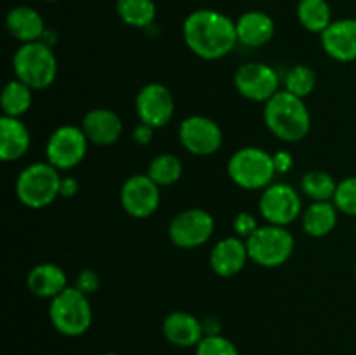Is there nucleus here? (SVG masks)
<instances>
[{
    "instance_id": "f257e3e1",
    "label": "nucleus",
    "mask_w": 356,
    "mask_h": 355,
    "mask_svg": "<svg viewBox=\"0 0 356 355\" xmlns=\"http://www.w3.org/2000/svg\"><path fill=\"white\" fill-rule=\"evenodd\" d=\"M183 37L191 52L202 59L225 58L238 42L236 23L214 9H198L188 14Z\"/></svg>"
},
{
    "instance_id": "f03ea898",
    "label": "nucleus",
    "mask_w": 356,
    "mask_h": 355,
    "mask_svg": "<svg viewBox=\"0 0 356 355\" xmlns=\"http://www.w3.org/2000/svg\"><path fill=\"white\" fill-rule=\"evenodd\" d=\"M264 122L278 139L287 143L301 141L308 136L312 117L302 97L289 90H278L264 106Z\"/></svg>"
},
{
    "instance_id": "7ed1b4c3",
    "label": "nucleus",
    "mask_w": 356,
    "mask_h": 355,
    "mask_svg": "<svg viewBox=\"0 0 356 355\" xmlns=\"http://www.w3.org/2000/svg\"><path fill=\"white\" fill-rule=\"evenodd\" d=\"M14 73L17 80L31 89H45L58 75V59L44 42H28L16 51L13 59Z\"/></svg>"
},
{
    "instance_id": "20e7f679",
    "label": "nucleus",
    "mask_w": 356,
    "mask_h": 355,
    "mask_svg": "<svg viewBox=\"0 0 356 355\" xmlns=\"http://www.w3.org/2000/svg\"><path fill=\"white\" fill-rule=\"evenodd\" d=\"M49 317L58 333L75 338L89 331L92 324V308L87 294L76 287H66L52 298Z\"/></svg>"
},
{
    "instance_id": "39448f33",
    "label": "nucleus",
    "mask_w": 356,
    "mask_h": 355,
    "mask_svg": "<svg viewBox=\"0 0 356 355\" xmlns=\"http://www.w3.org/2000/svg\"><path fill=\"white\" fill-rule=\"evenodd\" d=\"M61 188L58 169L49 162H35L24 167L16 181V194L21 204L31 209H42L56 200Z\"/></svg>"
},
{
    "instance_id": "423d86ee",
    "label": "nucleus",
    "mask_w": 356,
    "mask_h": 355,
    "mask_svg": "<svg viewBox=\"0 0 356 355\" xmlns=\"http://www.w3.org/2000/svg\"><path fill=\"white\" fill-rule=\"evenodd\" d=\"M228 174L238 187L245 190L268 188L277 174L273 155L256 146H247L233 153L228 162Z\"/></svg>"
},
{
    "instance_id": "0eeeda50",
    "label": "nucleus",
    "mask_w": 356,
    "mask_h": 355,
    "mask_svg": "<svg viewBox=\"0 0 356 355\" xmlns=\"http://www.w3.org/2000/svg\"><path fill=\"white\" fill-rule=\"evenodd\" d=\"M245 244L250 260L266 268L280 267L294 253V237L285 226H257V230L247 237Z\"/></svg>"
},
{
    "instance_id": "6e6552de",
    "label": "nucleus",
    "mask_w": 356,
    "mask_h": 355,
    "mask_svg": "<svg viewBox=\"0 0 356 355\" xmlns=\"http://www.w3.org/2000/svg\"><path fill=\"white\" fill-rule=\"evenodd\" d=\"M87 136L75 125H61L49 136L45 155L56 169H72L79 166L87 153Z\"/></svg>"
},
{
    "instance_id": "1a4fd4ad",
    "label": "nucleus",
    "mask_w": 356,
    "mask_h": 355,
    "mask_svg": "<svg viewBox=\"0 0 356 355\" xmlns=\"http://www.w3.org/2000/svg\"><path fill=\"white\" fill-rule=\"evenodd\" d=\"M212 233H214V218L204 209H186L174 216L169 225L170 240L183 249L204 246Z\"/></svg>"
},
{
    "instance_id": "9d476101",
    "label": "nucleus",
    "mask_w": 356,
    "mask_h": 355,
    "mask_svg": "<svg viewBox=\"0 0 356 355\" xmlns=\"http://www.w3.org/2000/svg\"><path fill=\"white\" fill-rule=\"evenodd\" d=\"M179 141L195 155H212L222 145V131L212 118L193 115L181 122Z\"/></svg>"
},
{
    "instance_id": "9b49d317",
    "label": "nucleus",
    "mask_w": 356,
    "mask_h": 355,
    "mask_svg": "<svg viewBox=\"0 0 356 355\" xmlns=\"http://www.w3.org/2000/svg\"><path fill=\"white\" fill-rule=\"evenodd\" d=\"M259 211L270 225L287 226L301 212V198L289 184H271L261 195Z\"/></svg>"
},
{
    "instance_id": "f8f14e48",
    "label": "nucleus",
    "mask_w": 356,
    "mask_h": 355,
    "mask_svg": "<svg viewBox=\"0 0 356 355\" xmlns=\"http://www.w3.org/2000/svg\"><path fill=\"white\" fill-rule=\"evenodd\" d=\"M277 72L264 63H245L235 73V87L250 101H270L278 93Z\"/></svg>"
},
{
    "instance_id": "ddd939ff",
    "label": "nucleus",
    "mask_w": 356,
    "mask_h": 355,
    "mask_svg": "<svg viewBox=\"0 0 356 355\" xmlns=\"http://www.w3.org/2000/svg\"><path fill=\"white\" fill-rule=\"evenodd\" d=\"M120 202L132 218H148L160 205L159 184L148 174L131 176L122 187Z\"/></svg>"
},
{
    "instance_id": "4468645a",
    "label": "nucleus",
    "mask_w": 356,
    "mask_h": 355,
    "mask_svg": "<svg viewBox=\"0 0 356 355\" xmlns=\"http://www.w3.org/2000/svg\"><path fill=\"white\" fill-rule=\"evenodd\" d=\"M136 111L141 124L153 129L163 127L174 115V100L162 84H148L136 97Z\"/></svg>"
},
{
    "instance_id": "2eb2a0df",
    "label": "nucleus",
    "mask_w": 356,
    "mask_h": 355,
    "mask_svg": "<svg viewBox=\"0 0 356 355\" xmlns=\"http://www.w3.org/2000/svg\"><path fill=\"white\" fill-rule=\"evenodd\" d=\"M322 47L332 59L350 63L356 59V17L336 19L322 33Z\"/></svg>"
},
{
    "instance_id": "dca6fc26",
    "label": "nucleus",
    "mask_w": 356,
    "mask_h": 355,
    "mask_svg": "<svg viewBox=\"0 0 356 355\" xmlns=\"http://www.w3.org/2000/svg\"><path fill=\"white\" fill-rule=\"evenodd\" d=\"M82 129L87 139L94 145L108 146L117 143L122 136V120L115 111L106 108H94L83 117Z\"/></svg>"
},
{
    "instance_id": "f3484780",
    "label": "nucleus",
    "mask_w": 356,
    "mask_h": 355,
    "mask_svg": "<svg viewBox=\"0 0 356 355\" xmlns=\"http://www.w3.org/2000/svg\"><path fill=\"white\" fill-rule=\"evenodd\" d=\"M249 260L247 244L236 237L219 240L211 253V267L219 277H233L245 267Z\"/></svg>"
},
{
    "instance_id": "a211bd4d",
    "label": "nucleus",
    "mask_w": 356,
    "mask_h": 355,
    "mask_svg": "<svg viewBox=\"0 0 356 355\" xmlns=\"http://www.w3.org/2000/svg\"><path fill=\"white\" fill-rule=\"evenodd\" d=\"M163 336L176 347H197L205 336L204 324L186 312H172L162 324Z\"/></svg>"
},
{
    "instance_id": "6ab92c4d",
    "label": "nucleus",
    "mask_w": 356,
    "mask_h": 355,
    "mask_svg": "<svg viewBox=\"0 0 356 355\" xmlns=\"http://www.w3.org/2000/svg\"><path fill=\"white\" fill-rule=\"evenodd\" d=\"M236 35L247 47H261L273 38L275 21L266 13L249 10L236 19Z\"/></svg>"
},
{
    "instance_id": "aec40b11",
    "label": "nucleus",
    "mask_w": 356,
    "mask_h": 355,
    "mask_svg": "<svg viewBox=\"0 0 356 355\" xmlns=\"http://www.w3.org/2000/svg\"><path fill=\"white\" fill-rule=\"evenodd\" d=\"M6 26L7 31L23 44L37 42L45 31L44 17L38 14V10L28 6H17L10 9L7 14Z\"/></svg>"
},
{
    "instance_id": "412c9836",
    "label": "nucleus",
    "mask_w": 356,
    "mask_h": 355,
    "mask_svg": "<svg viewBox=\"0 0 356 355\" xmlns=\"http://www.w3.org/2000/svg\"><path fill=\"white\" fill-rule=\"evenodd\" d=\"M30 131L16 117L0 118V157L2 160H17L30 148Z\"/></svg>"
},
{
    "instance_id": "4be33fe9",
    "label": "nucleus",
    "mask_w": 356,
    "mask_h": 355,
    "mask_svg": "<svg viewBox=\"0 0 356 355\" xmlns=\"http://www.w3.org/2000/svg\"><path fill=\"white\" fill-rule=\"evenodd\" d=\"M28 289L38 298H54L59 292L65 291L68 285V278L63 268L52 263L37 265L33 270L28 274Z\"/></svg>"
},
{
    "instance_id": "5701e85b",
    "label": "nucleus",
    "mask_w": 356,
    "mask_h": 355,
    "mask_svg": "<svg viewBox=\"0 0 356 355\" xmlns=\"http://www.w3.org/2000/svg\"><path fill=\"white\" fill-rule=\"evenodd\" d=\"M337 207L330 202H313L302 214V228L309 237H325L336 228Z\"/></svg>"
},
{
    "instance_id": "b1692460",
    "label": "nucleus",
    "mask_w": 356,
    "mask_h": 355,
    "mask_svg": "<svg viewBox=\"0 0 356 355\" xmlns=\"http://www.w3.org/2000/svg\"><path fill=\"white\" fill-rule=\"evenodd\" d=\"M298 19L312 33H320L332 23V9L327 0H299Z\"/></svg>"
},
{
    "instance_id": "393cba45",
    "label": "nucleus",
    "mask_w": 356,
    "mask_h": 355,
    "mask_svg": "<svg viewBox=\"0 0 356 355\" xmlns=\"http://www.w3.org/2000/svg\"><path fill=\"white\" fill-rule=\"evenodd\" d=\"M117 13L129 26L146 28L155 21L156 6L153 0H117Z\"/></svg>"
},
{
    "instance_id": "a878e982",
    "label": "nucleus",
    "mask_w": 356,
    "mask_h": 355,
    "mask_svg": "<svg viewBox=\"0 0 356 355\" xmlns=\"http://www.w3.org/2000/svg\"><path fill=\"white\" fill-rule=\"evenodd\" d=\"M0 103H2L3 115L19 118L31 106V87L21 80H10L3 87Z\"/></svg>"
},
{
    "instance_id": "bb28decb",
    "label": "nucleus",
    "mask_w": 356,
    "mask_h": 355,
    "mask_svg": "<svg viewBox=\"0 0 356 355\" xmlns=\"http://www.w3.org/2000/svg\"><path fill=\"white\" fill-rule=\"evenodd\" d=\"M181 174H183V166L181 160L176 155L170 153H162V155L155 157L149 162L148 176L155 181L159 187H169L179 181Z\"/></svg>"
},
{
    "instance_id": "cd10ccee",
    "label": "nucleus",
    "mask_w": 356,
    "mask_h": 355,
    "mask_svg": "<svg viewBox=\"0 0 356 355\" xmlns=\"http://www.w3.org/2000/svg\"><path fill=\"white\" fill-rule=\"evenodd\" d=\"M301 188L315 202H329L330 198H334L337 183L325 171H309L302 176Z\"/></svg>"
},
{
    "instance_id": "c85d7f7f",
    "label": "nucleus",
    "mask_w": 356,
    "mask_h": 355,
    "mask_svg": "<svg viewBox=\"0 0 356 355\" xmlns=\"http://www.w3.org/2000/svg\"><path fill=\"white\" fill-rule=\"evenodd\" d=\"M316 86V75L309 66L298 65L296 68H292L287 73V79H285V87H287L289 93H292L294 96L302 97L313 93Z\"/></svg>"
},
{
    "instance_id": "c756f323",
    "label": "nucleus",
    "mask_w": 356,
    "mask_h": 355,
    "mask_svg": "<svg viewBox=\"0 0 356 355\" xmlns=\"http://www.w3.org/2000/svg\"><path fill=\"white\" fill-rule=\"evenodd\" d=\"M195 355H240L232 340L221 334H205L197 345Z\"/></svg>"
},
{
    "instance_id": "7c9ffc66",
    "label": "nucleus",
    "mask_w": 356,
    "mask_h": 355,
    "mask_svg": "<svg viewBox=\"0 0 356 355\" xmlns=\"http://www.w3.org/2000/svg\"><path fill=\"white\" fill-rule=\"evenodd\" d=\"M334 205L344 214L356 216V176L346 178L337 183L334 194Z\"/></svg>"
},
{
    "instance_id": "2f4dec72",
    "label": "nucleus",
    "mask_w": 356,
    "mask_h": 355,
    "mask_svg": "<svg viewBox=\"0 0 356 355\" xmlns=\"http://www.w3.org/2000/svg\"><path fill=\"white\" fill-rule=\"evenodd\" d=\"M75 287L82 291L83 294H90V292L97 291V287H99V277H97L96 271L82 270L76 275Z\"/></svg>"
},
{
    "instance_id": "473e14b6",
    "label": "nucleus",
    "mask_w": 356,
    "mask_h": 355,
    "mask_svg": "<svg viewBox=\"0 0 356 355\" xmlns=\"http://www.w3.org/2000/svg\"><path fill=\"white\" fill-rule=\"evenodd\" d=\"M233 226H235V230L240 235L245 237H249L254 230H257L256 219H254V216H250L249 212H240L235 218V221H233Z\"/></svg>"
},
{
    "instance_id": "72a5a7b5",
    "label": "nucleus",
    "mask_w": 356,
    "mask_h": 355,
    "mask_svg": "<svg viewBox=\"0 0 356 355\" xmlns=\"http://www.w3.org/2000/svg\"><path fill=\"white\" fill-rule=\"evenodd\" d=\"M152 136L153 127H149V125L141 124L139 127L134 129V141L139 143V145H148L152 141Z\"/></svg>"
},
{
    "instance_id": "f704fd0d",
    "label": "nucleus",
    "mask_w": 356,
    "mask_h": 355,
    "mask_svg": "<svg viewBox=\"0 0 356 355\" xmlns=\"http://www.w3.org/2000/svg\"><path fill=\"white\" fill-rule=\"evenodd\" d=\"M273 159L275 166H277V173H287L292 167V162H294V160H292V155L287 152H280L278 155H275Z\"/></svg>"
},
{
    "instance_id": "c9c22d12",
    "label": "nucleus",
    "mask_w": 356,
    "mask_h": 355,
    "mask_svg": "<svg viewBox=\"0 0 356 355\" xmlns=\"http://www.w3.org/2000/svg\"><path fill=\"white\" fill-rule=\"evenodd\" d=\"M76 191H79V183H76L73 178H65V180H61V188H59V194H61L63 197H73Z\"/></svg>"
},
{
    "instance_id": "e433bc0d",
    "label": "nucleus",
    "mask_w": 356,
    "mask_h": 355,
    "mask_svg": "<svg viewBox=\"0 0 356 355\" xmlns=\"http://www.w3.org/2000/svg\"><path fill=\"white\" fill-rule=\"evenodd\" d=\"M103 355H118V354H111V352H108V354H103Z\"/></svg>"
},
{
    "instance_id": "4c0bfd02",
    "label": "nucleus",
    "mask_w": 356,
    "mask_h": 355,
    "mask_svg": "<svg viewBox=\"0 0 356 355\" xmlns=\"http://www.w3.org/2000/svg\"><path fill=\"white\" fill-rule=\"evenodd\" d=\"M45 2H58V0H45Z\"/></svg>"
},
{
    "instance_id": "58836bf2",
    "label": "nucleus",
    "mask_w": 356,
    "mask_h": 355,
    "mask_svg": "<svg viewBox=\"0 0 356 355\" xmlns=\"http://www.w3.org/2000/svg\"><path fill=\"white\" fill-rule=\"evenodd\" d=\"M355 275H356V263H355Z\"/></svg>"
},
{
    "instance_id": "ea45409f",
    "label": "nucleus",
    "mask_w": 356,
    "mask_h": 355,
    "mask_svg": "<svg viewBox=\"0 0 356 355\" xmlns=\"http://www.w3.org/2000/svg\"><path fill=\"white\" fill-rule=\"evenodd\" d=\"M355 233H356V226H355Z\"/></svg>"
}]
</instances>
